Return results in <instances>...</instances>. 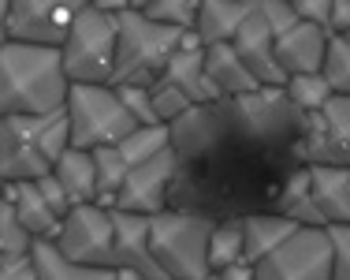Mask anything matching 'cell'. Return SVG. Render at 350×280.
Returning a JSON list of instances; mask_svg holds the SVG:
<instances>
[{"label": "cell", "mask_w": 350, "mask_h": 280, "mask_svg": "<svg viewBox=\"0 0 350 280\" xmlns=\"http://www.w3.org/2000/svg\"><path fill=\"white\" fill-rule=\"evenodd\" d=\"M310 179H313V202L321 209L324 228L350 225V168L310 164Z\"/></svg>", "instance_id": "obj_18"}, {"label": "cell", "mask_w": 350, "mask_h": 280, "mask_svg": "<svg viewBox=\"0 0 350 280\" xmlns=\"http://www.w3.org/2000/svg\"><path fill=\"white\" fill-rule=\"evenodd\" d=\"M350 30V0H332V38H343Z\"/></svg>", "instance_id": "obj_37"}, {"label": "cell", "mask_w": 350, "mask_h": 280, "mask_svg": "<svg viewBox=\"0 0 350 280\" xmlns=\"http://www.w3.org/2000/svg\"><path fill=\"white\" fill-rule=\"evenodd\" d=\"M332 34L313 23H298L283 38H276V60L287 79L298 75H324V56H328Z\"/></svg>", "instance_id": "obj_15"}, {"label": "cell", "mask_w": 350, "mask_h": 280, "mask_svg": "<svg viewBox=\"0 0 350 280\" xmlns=\"http://www.w3.org/2000/svg\"><path fill=\"white\" fill-rule=\"evenodd\" d=\"M175 172H179V150H175V146L164 153H157L153 161L131 168L116 209L138 213V217H157V213H164V194H168Z\"/></svg>", "instance_id": "obj_11"}, {"label": "cell", "mask_w": 350, "mask_h": 280, "mask_svg": "<svg viewBox=\"0 0 350 280\" xmlns=\"http://www.w3.org/2000/svg\"><path fill=\"white\" fill-rule=\"evenodd\" d=\"M123 8L127 4H82L64 41V64L75 86H112Z\"/></svg>", "instance_id": "obj_4"}, {"label": "cell", "mask_w": 350, "mask_h": 280, "mask_svg": "<svg viewBox=\"0 0 350 280\" xmlns=\"http://www.w3.org/2000/svg\"><path fill=\"white\" fill-rule=\"evenodd\" d=\"M123 97V105L131 109V116L138 120V127H161V116H157V105H153V90L146 86H116Z\"/></svg>", "instance_id": "obj_31"}, {"label": "cell", "mask_w": 350, "mask_h": 280, "mask_svg": "<svg viewBox=\"0 0 350 280\" xmlns=\"http://www.w3.org/2000/svg\"><path fill=\"white\" fill-rule=\"evenodd\" d=\"M298 232H302V225L280 217V213H250L246 217V262L250 266H261L269 254H276Z\"/></svg>", "instance_id": "obj_20"}, {"label": "cell", "mask_w": 350, "mask_h": 280, "mask_svg": "<svg viewBox=\"0 0 350 280\" xmlns=\"http://www.w3.org/2000/svg\"><path fill=\"white\" fill-rule=\"evenodd\" d=\"M71 150L68 109L53 116H0V179L38 183Z\"/></svg>", "instance_id": "obj_2"}, {"label": "cell", "mask_w": 350, "mask_h": 280, "mask_svg": "<svg viewBox=\"0 0 350 280\" xmlns=\"http://www.w3.org/2000/svg\"><path fill=\"white\" fill-rule=\"evenodd\" d=\"M324 79L339 97H350V41L347 38H332L328 41V56H324Z\"/></svg>", "instance_id": "obj_29"}, {"label": "cell", "mask_w": 350, "mask_h": 280, "mask_svg": "<svg viewBox=\"0 0 350 280\" xmlns=\"http://www.w3.org/2000/svg\"><path fill=\"white\" fill-rule=\"evenodd\" d=\"M295 12L302 23H313L332 34V0H295Z\"/></svg>", "instance_id": "obj_35"}, {"label": "cell", "mask_w": 350, "mask_h": 280, "mask_svg": "<svg viewBox=\"0 0 350 280\" xmlns=\"http://www.w3.org/2000/svg\"><path fill=\"white\" fill-rule=\"evenodd\" d=\"M38 240L27 232V225L15 213V202H0V258H15V254H34Z\"/></svg>", "instance_id": "obj_28"}, {"label": "cell", "mask_w": 350, "mask_h": 280, "mask_svg": "<svg viewBox=\"0 0 350 280\" xmlns=\"http://www.w3.org/2000/svg\"><path fill=\"white\" fill-rule=\"evenodd\" d=\"M280 217L295 220L302 228H324L321 220V209L313 202V179H310V164H298L280 187Z\"/></svg>", "instance_id": "obj_21"}, {"label": "cell", "mask_w": 350, "mask_h": 280, "mask_svg": "<svg viewBox=\"0 0 350 280\" xmlns=\"http://www.w3.org/2000/svg\"><path fill=\"white\" fill-rule=\"evenodd\" d=\"M34 262L41 280H120L116 269H94V266H79V262H68L56 243H38L34 246Z\"/></svg>", "instance_id": "obj_23"}, {"label": "cell", "mask_w": 350, "mask_h": 280, "mask_svg": "<svg viewBox=\"0 0 350 280\" xmlns=\"http://www.w3.org/2000/svg\"><path fill=\"white\" fill-rule=\"evenodd\" d=\"M261 12H265V19H269V27H272V34L283 38L291 27H298V12H295V0H261Z\"/></svg>", "instance_id": "obj_32"}, {"label": "cell", "mask_w": 350, "mask_h": 280, "mask_svg": "<svg viewBox=\"0 0 350 280\" xmlns=\"http://www.w3.org/2000/svg\"><path fill=\"white\" fill-rule=\"evenodd\" d=\"M56 251L68 262L94 269H116V220L112 209H101L97 202L75 205L64 220V232L56 240Z\"/></svg>", "instance_id": "obj_9"}, {"label": "cell", "mask_w": 350, "mask_h": 280, "mask_svg": "<svg viewBox=\"0 0 350 280\" xmlns=\"http://www.w3.org/2000/svg\"><path fill=\"white\" fill-rule=\"evenodd\" d=\"M257 280H336V246L328 228H302L276 254L254 266Z\"/></svg>", "instance_id": "obj_8"}, {"label": "cell", "mask_w": 350, "mask_h": 280, "mask_svg": "<svg viewBox=\"0 0 350 280\" xmlns=\"http://www.w3.org/2000/svg\"><path fill=\"white\" fill-rule=\"evenodd\" d=\"M153 105H157V116H161L164 127H172V123H179L183 116L194 112V101H190L179 86H172V82H164V79L153 86Z\"/></svg>", "instance_id": "obj_30"}, {"label": "cell", "mask_w": 350, "mask_h": 280, "mask_svg": "<svg viewBox=\"0 0 350 280\" xmlns=\"http://www.w3.org/2000/svg\"><path fill=\"white\" fill-rule=\"evenodd\" d=\"M302 164H332L350 168V97H332L324 109L302 116Z\"/></svg>", "instance_id": "obj_10"}, {"label": "cell", "mask_w": 350, "mask_h": 280, "mask_svg": "<svg viewBox=\"0 0 350 280\" xmlns=\"http://www.w3.org/2000/svg\"><path fill=\"white\" fill-rule=\"evenodd\" d=\"M86 0H4L0 4V30L4 41L19 45H45V49H64L75 19H79Z\"/></svg>", "instance_id": "obj_7"}, {"label": "cell", "mask_w": 350, "mask_h": 280, "mask_svg": "<svg viewBox=\"0 0 350 280\" xmlns=\"http://www.w3.org/2000/svg\"><path fill=\"white\" fill-rule=\"evenodd\" d=\"M246 262V217H224L213 228V243H209V266L213 273L228 266Z\"/></svg>", "instance_id": "obj_24"}, {"label": "cell", "mask_w": 350, "mask_h": 280, "mask_svg": "<svg viewBox=\"0 0 350 280\" xmlns=\"http://www.w3.org/2000/svg\"><path fill=\"white\" fill-rule=\"evenodd\" d=\"M216 220L205 213L164 209L153 217V254L168 280H209V243Z\"/></svg>", "instance_id": "obj_5"}, {"label": "cell", "mask_w": 350, "mask_h": 280, "mask_svg": "<svg viewBox=\"0 0 350 280\" xmlns=\"http://www.w3.org/2000/svg\"><path fill=\"white\" fill-rule=\"evenodd\" d=\"M142 15L161 27H172V30H198V15H202V4L198 0H157V4H138Z\"/></svg>", "instance_id": "obj_25"}, {"label": "cell", "mask_w": 350, "mask_h": 280, "mask_svg": "<svg viewBox=\"0 0 350 280\" xmlns=\"http://www.w3.org/2000/svg\"><path fill=\"white\" fill-rule=\"evenodd\" d=\"M164 150H172V127H164V123L161 127H138L127 142H120V153L127 157L131 168L153 161L157 153H164Z\"/></svg>", "instance_id": "obj_27"}, {"label": "cell", "mask_w": 350, "mask_h": 280, "mask_svg": "<svg viewBox=\"0 0 350 280\" xmlns=\"http://www.w3.org/2000/svg\"><path fill=\"white\" fill-rule=\"evenodd\" d=\"M254 0H205L202 15H198V30L202 45H231L243 30V23L254 15Z\"/></svg>", "instance_id": "obj_19"}, {"label": "cell", "mask_w": 350, "mask_h": 280, "mask_svg": "<svg viewBox=\"0 0 350 280\" xmlns=\"http://www.w3.org/2000/svg\"><path fill=\"white\" fill-rule=\"evenodd\" d=\"M183 30L161 27L146 19L138 4H127L120 12V53H116L112 86H146L153 90L164 79L168 64L183 45Z\"/></svg>", "instance_id": "obj_3"}, {"label": "cell", "mask_w": 350, "mask_h": 280, "mask_svg": "<svg viewBox=\"0 0 350 280\" xmlns=\"http://www.w3.org/2000/svg\"><path fill=\"white\" fill-rule=\"evenodd\" d=\"M112 220H116V269H131L146 280H168L153 254V217L112 209Z\"/></svg>", "instance_id": "obj_12"}, {"label": "cell", "mask_w": 350, "mask_h": 280, "mask_svg": "<svg viewBox=\"0 0 350 280\" xmlns=\"http://www.w3.org/2000/svg\"><path fill=\"white\" fill-rule=\"evenodd\" d=\"M231 45H235V53L246 60V68L254 71L265 90H287V75H283L276 60V34H272L269 19L261 12V0H257L254 15L243 23V30H239V38Z\"/></svg>", "instance_id": "obj_13"}, {"label": "cell", "mask_w": 350, "mask_h": 280, "mask_svg": "<svg viewBox=\"0 0 350 280\" xmlns=\"http://www.w3.org/2000/svg\"><path fill=\"white\" fill-rule=\"evenodd\" d=\"M209 280H257V273L250 262H239V266H228L220 273H209Z\"/></svg>", "instance_id": "obj_38"}, {"label": "cell", "mask_w": 350, "mask_h": 280, "mask_svg": "<svg viewBox=\"0 0 350 280\" xmlns=\"http://www.w3.org/2000/svg\"><path fill=\"white\" fill-rule=\"evenodd\" d=\"M332 246H336V280H350V225L328 228Z\"/></svg>", "instance_id": "obj_36"}, {"label": "cell", "mask_w": 350, "mask_h": 280, "mask_svg": "<svg viewBox=\"0 0 350 280\" xmlns=\"http://www.w3.org/2000/svg\"><path fill=\"white\" fill-rule=\"evenodd\" d=\"M287 101H291V109H298L302 116H310V112L317 109H324V105L336 97V90L328 86V79L324 75H298V79H287Z\"/></svg>", "instance_id": "obj_26"}, {"label": "cell", "mask_w": 350, "mask_h": 280, "mask_svg": "<svg viewBox=\"0 0 350 280\" xmlns=\"http://www.w3.org/2000/svg\"><path fill=\"white\" fill-rule=\"evenodd\" d=\"M4 199L15 202V213L27 225V232L34 236L38 243H56L64 232V217H56L49 209L45 194H41L38 183H4Z\"/></svg>", "instance_id": "obj_16"}, {"label": "cell", "mask_w": 350, "mask_h": 280, "mask_svg": "<svg viewBox=\"0 0 350 280\" xmlns=\"http://www.w3.org/2000/svg\"><path fill=\"white\" fill-rule=\"evenodd\" d=\"M205 68H209V79L220 90V97H231V101L265 90L254 71L246 68V60L235 53V45H209L205 49Z\"/></svg>", "instance_id": "obj_17"}, {"label": "cell", "mask_w": 350, "mask_h": 280, "mask_svg": "<svg viewBox=\"0 0 350 280\" xmlns=\"http://www.w3.org/2000/svg\"><path fill=\"white\" fill-rule=\"evenodd\" d=\"M68 123L75 150H101L120 146L138 131V120L123 105L116 86H71L68 97Z\"/></svg>", "instance_id": "obj_6"}, {"label": "cell", "mask_w": 350, "mask_h": 280, "mask_svg": "<svg viewBox=\"0 0 350 280\" xmlns=\"http://www.w3.org/2000/svg\"><path fill=\"white\" fill-rule=\"evenodd\" d=\"M164 82L179 86L183 94L194 101V109H205V105L224 101L220 90H216L213 79H209V68H205V45H202V38H198L194 30L183 38V45H179V53H175V60L168 64V71H164Z\"/></svg>", "instance_id": "obj_14"}, {"label": "cell", "mask_w": 350, "mask_h": 280, "mask_svg": "<svg viewBox=\"0 0 350 280\" xmlns=\"http://www.w3.org/2000/svg\"><path fill=\"white\" fill-rule=\"evenodd\" d=\"M38 187H41V194H45V202H49V209L56 213V217H64L68 220V213L75 209V202H71V194L64 191V183L56 176H45V179H38Z\"/></svg>", "instance_id": "obj_33"}, {"label": "cell", "mask_w": 350, "mask_h": 280, "mask_svg": "<svg viewBox=\"0 0 350 280\" xmlns=\"http://www.w3.org/2000/svg\"><path fill=\"white\" fill-rule=\"evenodd\" d=\"M0 280H41L34 254H15V258H0Z\"/></svg>", "instance_id": "obj_34"}, {"label": "cell", "mask_w": 350, "mask_h": 280, "mask_svg": "<svg viewBox=\"0 0 350 280\" xmlns=\"http://www.w3.org/2000/svg\"><path fill=\"white\" fill-rule=\"evenodd\" d=\"M71 75L64 49L45 45H0V116H53L68 109Z\"/></svg>", "instance_id": "obj_1"}, {"label": "cell", "mask_w": 350, "mask_h": 280, "mask_svg": "<svg viewBox=\"0 0 350 280\" xmlns=\"http://www.w3.org/2000/svg\"><path fill=\"white\" fill-rule=\"evenodd\" d=\"M53 176L64 183V191L71 194L75 205H90L97 202V161L90 150H71L64 153L60 161H56Z\"/></svg>", "instance_id": "obj_22"}, {"label": "cell", "mask_w": 350, "mask_h": 280, "mask_svg": "<svg viewBox=\"0 0 350 280\" xmlns=\"http://www.w3.org/2000/svg\"><path fill=\"white\" fill-rule=\"evenodd\" d=\"M120 273V280H146V277H138V273H131V269H116Z\"/></svg>", "instance_id": "obj_39"}]
</instances>
